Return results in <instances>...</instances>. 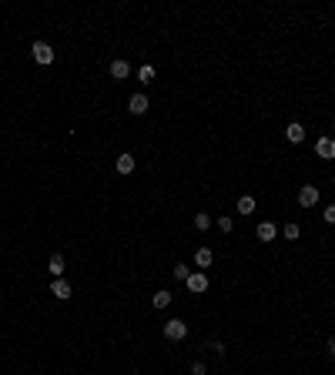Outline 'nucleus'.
I'll list each match as a JSON object with an SVG mask.
<instances>
[{
  "mask_svg": "<svg viewBox=\"0 0 335 375\" xmlns=\"http://www.w3.org/2000/svg\"><path fill=\"white\" fill-rule=\"evenodd\" d=\"M298 204H302V208H315V204H318V188L302 184L298 188Z\"/></svg>",
  "mask_w": 335,
  "mask_h": 375,
  "instance_id": "39448f33",
  "label": "nucleus"
},
{
  "mask_svg": "<svg viewBox=\"0 0 335 375\" xmlns=\"http://www.w3.org/2000/svg\"><path fill=\"white\" fill-rule=\"evenodd\" d=\"M325 348H328V355L335 358V338H328V345H325Z\"/></svg>",
  "mask_w": 335,
  "mask_h": 375,
  "instance_id": "5701e85b",
  "label": "nucleus"
},
{
  "mask_svg": "<svg viewBox=\"0 0 335 375\" xmlns=\"http://www.w3.org/2000/svg\"><path fill=\"white\" fill-rule=\"evenodd\" d=\"M212 262H214L212 248H198V254H194V265H198V268H208Z\"/></svg>",
  "mask_w": 335,
  "mask_h": 375,
  "instance_id": "f8f14e48",
  "label": "nucleus"
},
{
  "mask_svg": "<svg viewBox=\"0 0 335 375\" xmlns=\"http://www.w3.org/2000/svg\"><path fill=\"white\" fill-rule=\"evenodd\" d=\"M194 228H198V232H208V228H212V214H204V211L194 214Z\"/></svg>",
  "mask_w": 335,
  "mask_h": 375,
  "instance_id": "f3484780",
  "label": "nucleus"
},
{
  "mask_svg": "<svg viewBox=\"0 0 335 375\" xmlns=\"http://www.w3.org/2000/svg\"><path fill=\"white\" fill-rule=\"evenodd\" d=\"M255 208H258V204H255L252 194H242V198H238V214H252Z\"/></svg>",
  "mask_w": 335,
  "mask_h": 375,
  "instance_id": "2eb2a0df",
  "label": "nucleus"
},
{
  "mask_svg": "<svg viewBox=\"0 0 335 375\" xmlns=\"http://www.w3.org/2000/svg\"><path fill=\"white\" fill-rule=\"evenodd\" d=\"M138 80H141V84H151V80H154V67L141 64V67H138Z\"/></svg>",
  "mask_w": 335,
  "mask_h": 375,
  "instance_id": "dca6fc26",
  "label": "nucleus"
},
{
  "mask_svg": "<svg viewBox=\"0 0 335 375\" xmlns=\"http://www.w3.org/2000/svg\"><path fill=\"white\" fill-rule=\"evenodd\" d=\"M151 305H154V308H168V305H171V292H168V288L154 292V298H151Z\"/></svg>",
  "mask_w": 335,
  "mask_h": 375,
  "instance_id": "4468645a",
  "label": "nucleus"
},
{
  "mask_svg": "<svg viewBox=\"0 0 335 375\" xmlns=\"http://www.w3.org/2000/svg\"><path fill=\"white\" fill-rule=\"evenodd\" d=\"M255 234H258V242H275V234H278V228L272 224V221H262L255 228Z\"/></svg>",
  "mask_w": 335,
  "mask_h": 375,
  "instance_id": "6e6552de",
  "label": "nucleus"
},
{
  "mask_svg": "<svg viewBox=\"0 0 335 375\" xmlns=\"http://www.w3.org/2000/svg\"><path fill=\"white\" fill-rule=\"evenodd\" d=\"M148 108H151V100H148L141 90L128 98V110H131V114H138V118H141V114H148Z\"/></svg>",
  "mask_w": 335,
  "mask_h": 375,
  "instance_id": "423d86ee",
  "label": "nucleus"
},
{
  "mask_svg": "<svg viewBox=\"0 0 335 375\" xmlns=\"http://www.w3.org/2000/svg\"><path fill=\"white\" fill-rule=\"evenodd\" d=\"M184 335H188V325H184L181 318H171L164 325V338H168V342H181Z\"/></svg>",
  "mask_w": 335,
  "mask_h": 375,
  "instance_id": "f03ea898",
  "label": "nucleus"
},
{
  "mask_svg": "<svg viewBox=\"0 0 335 375\" xmlns=\"http://www.w3.org/2000/svg\"><path fill=\"white\" fill-rule=\"evenodd\" d=\"M218 228H222V232L228 234V232H232V228H234V221L228 218V214H222V218H218Z\"/></svg>",
  "mask_w": 335,
  "mask_h": 375,
  "instance_id": "aec40b11",
  "label": "nucleus"
},
{
  "mask_svg": "<svg viewBox=\"0 0 335 375\" xmlns=\"http://www.w3.org/2000/svg\"><path fill=\"white\" fill-rule=\"evenodd\" d=\"M128 74H131V64H128V60H111V78L114 80H124Z\"/></svg>",
  "mask_w": 335,
  "mask_h": 375,
  "instance_id": "9d476101",
  "label": "nucleus"
},
{
  "mask_svg": "<svg viewBox=\"0 0 335 375\" xmlns=\"http://www.w3.org/2000/svg\"><path fill=\"white\" fill-rule=\"evenodd\" d=\"M285 138H288V144H302L305 141V128H302V124H288V128H285Z\"/></svg>",
  "mask_w": 335,
  "mask_h": 375,
  "instance_id": "9b49d317",
  "label": "nucleus"
},
{
  "mask_svg": "<svg viewBox=\"0 0 335 375\" xmlns=\"http://www.w3.org/2000/svg\"><path fill=\"white\" fill-rule=\"evenodd\" d=\"M204 372H208V365H204V362H194V365H191V375H204Z\"/></svg>",
  "mask_w": 335,
  "mask_h": 375,
  "instance_id": "412c9836",
  "label": "nucleus"
},
{
  "mask_svg": "<svg viewBox=\"0 0 335 375\" xmlns=\"http://www.w3.org/2000/svg\"><path fill=\"white\" fill-rule=\"evenodd\" d=\"M315 154L322 158V161H332L335 158V138H328V134L318 138V141H315Z\"/></svg>",
  "mask_w": 335,
  "mask_h": 375,
  "instance_id": "20e7f679",
  "label": "nucleus"
},
{
  "mask_svg": "<svg viewBox=\"0 0 335 375\" xmlns=\"http://www.w3.org/2000/svg\"><path fill=\"white\" fill-rule=\"evenodd\" d=\"M282 234H285L288 242H295V238L302 234V228H298V224H285V228H282Z\"/></svg>",
  "mask_w": 335,
  "mask_h": 375,
  "instance_id": "6ab92c4d",
  "label": "nucleus"
},
{
  "mask_svg": "<svg viewBox=\"0 0 335 375\" xmlns=\"http://www.w3.org/2000/svg\"><path fill=\"white\" fill-rule=\"evenodd\" d=\"M134 154H118V161H114V168H118V174H131L134 171Z\"/></svg>",
  "mask_w": 335,
  "mask_h": 375,
  "instance_id": "1a4fd4ad",
  "label": "nucleus"
},
{
  "mask_svg": "<svg viewBox=\"0 0 335 375\" xmlns=\"http://www.w3.org/2000/svg\"><path fill=\"white\" fill-rule=\"evenodd\" d=\"M325 221H328V224H335V204H328V208H325V214H322Z\"/></svg>",
  "mask_w": 335,
  "mask_h": 375,
  "instance_id": "4be33fe9",
  "label": "nucleus"
},
{
  "mask_svg": "<svg viewBox=\"0 0 335 375\" xmlns=\"http://www.w3.org/2000/svg\"><path fill=\"white\" fill-rule=\"evenodd\" d=\"M30 54H34V60H37V64H54V47L44 44V40H34Z\"/></svg>",
  "mask_w": 335,
  "mask_h": 375,
  "instance_id": "f257e3e1",
  "label": "nucleus"
},
{
  "mask_svg": "<svg viewBox=\"0 0 335 375\" xmlns=\"http://www.w3.org/2000/svg\"><path fill=\"white\" fill-rule=\"evenodd\" d=\"M50 295L60 298V302H67V298L74 295V292H70V282H64V278H54V282H50Z\"/></svg>",
  "mask_w": 335,
  "mask_h": 375,
  "instance_id": "0eeeda50",
  "label": "nucleus"
},
{
  "mask_svg": "<svg viewBox=\"0 0 335 375\" xmlns=\"http://www.w3.org/2000/svg\"><path fill=\"white\" fill-rule=\"evenodd\" d=\"M184 285H188L191 295H204V292H208V275H201V272H191Z\"/></svg>",
  "mask_w": 335,
  "mask_h": 375,
  "instance_id": "7ed1b4c3",
  "label": "nucleus"
},
{
  "mask_svg": "<svg viewBox=\"0 0 335 375\" xmlns=\"http://www.w3.org/2000/svg\"><path fill=\"white\" fill-rule=\"evenodd\" d=\"M188 275H191V268L184 265V262H178V265H174V278H178V282H188Z\"/></svg>",
  "mask_w": 335,
  "mask_h": 375,
  "instance_id": "a211bd4d",
  "label": "nucleus"
},
{
  "mask_svg": "<svg viewBox=\"0 0 335 375\" xmlns=\"http://www.w3.org/2000/svg\"><path fill=\"white\" fill-rule=\"evenodd\" d=\"M47 268H50V275H54V278H64V258H60V254H50Z\"/></svg>",
  "mask_w": 335,
  "mask_h": 375,
  "instance_id": "ddd939ff",
  "label": "nucleus"
}]
</instances>
